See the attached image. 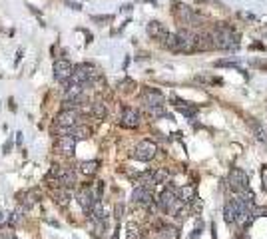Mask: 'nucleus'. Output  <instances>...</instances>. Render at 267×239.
Instances as JSON below:
<instances>
[{
  "label": "nucleus",
  "mask_w": 267,
  "mask_h": 239,
  "mask_svg": "<svg viewBox=\"0 0 267 239\" xmlns=\"http://www.w3.org/2000/svg\"><path fill=\"white\" fill-rule=\"evenodd\" d=\"M209 36H211V40H213V46L222 48V50H229V48H235V46L239 44L237 32H235L231 26H228V24H218Z\"/></svg>",
  "instance_id": "obj_1"
},
{
  "label": "nucleus",
  "mask_w": 267,
  "mask_h": 239,
  "mask_svg": "<svg viewBox=\"0 0 267 239\" xmlns=\"http://www.w3.org/2000/svg\"><path fill=\"white\" fill-rule=\"evenodd\" d=\"M228 185L233 189V191H245L247 185H249V177L243 170L239 168H231L229 173H228Z\"/></svg>",
  "instance_id": "obj_2"
},
{
  "label": "nucleus",
  "mask_w": 267,
  "mask_h": 239,
  "mask_svg": "<svg viewBox=\"0 0 267 239\" xmlns=\"http://www.w3.org/2000/svg\"><path fill=\"white\" fill-rule=\"evenodd\" d=\"M155 152H157V146H155V141L152 139H142L136 150H134V158L140 160V162H150L155 158Z\"/></svg>",
  "instance_id": "obj_3"
},
{
  "label": "nucleus",
  "mask_w": 267,
  "mask_h": 239,
  "mask_svg": "<svg viewBox=\"0 0 267 239\" xmlns=\"http://www.w3.org/2000/svg\"><path fill=\"white\" fill-rule=\"evenodd\" d=\"M78 122H80V112L78 110H62L54 120V128L68 130V128L78 126Z\"/></svg>",
  "instance_id": "obj_4"
},
{
  "label": "nucleus",
  "mask_w": 267,
  "mask_h": 239,
  "mask_svg": "<svg viewBox=\"0 0 267 239\" xmlns=\"http://www.w3.org/2000/svg\"><path fill=\"white\" fill-rule=\"evenodd\" d=\"M54 152L62 156H74L76 152V139L72 136H60L54 141Z\"/></svg>",
  "instance_id": "obj_5"
},
{
  "label": "nucleus",
  "mask_w": 267,
  "mask_h": 239,
  "mask_svg": "<svg viewBox=\"0 0 267 239\" xmlns=\"http://www.w3.org/2000/svg\"><path fill=\"white\" fill-rule=\"evenodd\" d=\"M142 100L146 104V108H157V106H166V98L162 92H157L153 88H146L142 94Z\"/></svg>",
  "instance_id": "obj_6"
},
{
  "label": "nucleus",
  "mask_w": 267,
  "mask_h": 239,
  "mask_svg": "<svg viewBox=\"0 0 267 239\" xmlns=\"http://www.w3.org/2000/svg\"><path fill=\"white\" fill-rule=\"evenodd\" d=\"M78 204H80V207L84 209V213H90V209L94 207V204L96 202H100L98 200V196L94 194V191L90 189V187H82L80 191H78Z\"/></svg>",
  "instance_id": "obj_7"
},
{
  "label": "nucleus",
  "mask_w": 267,
  "mask_h": 239,
  "mask_svg": "<svg viewBox=\"0 0 267 239\" xmlns=\"http://www.w3.org/2000/svg\"><path fill=\"white\" fill-rule=\"evenodd\" d=\"M72 70H74V66L68 62V60H56L54 62V78H56V82H68L70 80V76H72Z\"/></svg>",
  "instance_id": "obj_8"
},
{
  "label": "nucleus",
  "mask_w": 267,
  "mask_h": 239,
  "mask_svg": "<svg viewBox=\"0 0 267 239\" xmlns=\"http://www.w3.org/2000/svg\"><path fill=\"white\" fill-rule=\"evenodd\" d=\"M178 42H180V52H193L195 50V34L190 30H180Z\"/></svg>",
  "instance_id": "obj_9"
},
{
  "label": "nucleus",
  "mask_w": 267,
  "mask_h": 239,
  "mask_svg": "<svg viewBox=\"0 0 267 239\" xmlns=\"http://www.w3.org/2000/svg\"><path fill=\"white\" fill-rule=\"evenodd\" d=\"M176 18L182 22V24H195L199 18L197 14L193 12V8L186 6V4H176Z\"/></svg>",
  "instance_id": "obj_10"
},
{
  "label": "nucleus",
  "mask_w": 267,
  "mask_h": 239,
  "mask_svg": "<svg viewBox=\"0 0 267 239\" xmlns=\"http://www.w3.org/2000/svg\"><path fill=\"white\" fill-rule=\"evenodd\" d=\"M140 122H142V118H140V112H138V110H134V108H124L122 118H120V126H124V128H138Z\"/></svg>",
  "instance_id": "obj_11"
},
{
  "label": "nucleus",
  "mask_w": 267,
  "mask_h": 239,
  "mask_svg": "<svg viewBox=\"0 0 267 239\" xmlns=\"http://www.w3.org/2000/svg\"><path fill=\"white\" fill-rule=\"evenodd\" d=\"M132 202H134V204H142V205L152 204V191H150V187L138 185V187L132 191Z\"/></svg>",
  "instance_id": "obj_12"
},
{
  "label": "nucleus",
  "mask_w": 267,
  "mask_h": 239,
  "mask_svg": "<svg viewBox=\"0 0 267 239\" xmlns=\"http://www.w3.org/2000/svg\"><path fill=\"white\" fill-rule=\"evenodd\" d=\"M148 34H150L152 38H155V40H164L166 34H168V30H166V26H164L162 22L152 20V22L148 24Z\"/></svg>",
  "instance_id": "obj_13"
},
{
  "label": "nucleus",
  "mask_w": 267,
  "mask_h": 239,
  "mask_svg": "<svg viewBox=\"0 0 267 239\" xmlns=\"http://www.w3.org/2000/svg\"><path fill=\"white\" fill-rule=\"evenodd\" d=\"M224 219L228 223H235V219H237V202L235 200H231V202L226 204V207H224Z\"/></svg>",
  "instance_id": "obj_14"
},
{
  "label": "nucleus",
  "mask_w": 267,
  "mask_h": 239,
  "mask_svg": "<svg viewBox=\"0 0 267 239\" xmlns=\"http://www.w3.org/2000/svg\"><path fill=\"white\" fill-rule=\"evenodd\" d=\"M213 46V40L209 34H201V36H195V50H211Z\"/></svg>",
  "instance_id": "obj_15"
},
{
  "label": "nucleus",
  "mask_w": 267,
  "mask_h": 239,
  "mask_svg": "<svg viewBox=\"0 0 267 239\" xmlns=\"http://www.w3.org/2000/svg\"><path fill=\"white\" fill-rule=\"evenodd\" d=\"M176 102V110L180 112V114H184V116H188V118H193L195 116V106H191L190 102H184V100H174Z\"/></svg>",
  "instance_id": "obj_16"
},
{
  "label": "nucleus",
  "mask_w": 267,
  "mask_h": 239,
  "mask_svg": "<svg viewBox=\"0 0 267 239\" xmlns=\"http://www.w3.org/2000/svg\"><path fill=\"white\" fill-rule=\"evenodd\" d=\"M52 198L56 200L58 205H68V202H70V191L64 189V187H58V189L52 191Z\"/></svg>",
  "instance_id": "obj_17"
},
{
  "label": "nucleus",
  "mask_w": 267,
  "mask_h": 239,
  "mask_svg": "<svg viewBox=\"0 0 267 239\" xmlns=\"http://www.w3.org/2000/svg\"><path fill=\"white\" fill-rule=\"evenodd\" d=\"M164 46L172 52H180V42H178V34L174 32H168L166 38H164Z\"/></svg>",
  "instance_id": "obj_18"
},
{
  "label": "nucleus",
  "mask_w": 267,
  "mask_h": 239,
  "mask_svg": "<svg viewBox=\"0 0 267 239\" xmlns=\"http://www.w3.org/2000/svg\"><path fill=\"white\" fill-rule=\"evenodd\" d=\"M98 170H100V162H96V160H90V162H82L80 164V171L84 175H94Z\"/></svg>",
  "instance_id": "obj_19"
},
{
  "label": "nucleus",
  "mask_w": 267,
  "mask_h": 239,
  "mask_svg": "<svg viewBox=\"0 0 267 239\" xmlns=\"http://www.w3.org/2000/svg\"><path fill=\"white\" fill-rule=\"evenodd\" d=\"M90 110H92V114L96 116V120H104L106 116H108V110H106V104H104V102H94V104L90 106Z\"/></svg>",
  "instance_id": "obj_20"
},
{
  "label": "nucleus",
  "mask_w": 267,
  "mask_h": 239,
  "mask_svg": "<svg viewBox=\"0 0 267 239\" xmlns=\"http://www.w3.org/2000/svg\"><path fill=\"white\" fill-rule=\"evenodd\" d=\"M70 136H72L74 139H84V137L90 136V128H86V126H74V128L70 130Z\"/></svg>",
  "instance_id": "obj_21"
},
{
  "label": "nucleus",
  "mask_w": 267,
  "mask_h": 239,
  "mask_svg": "<svg viewBox=\"0 0 267 239\" xmlns=\"http://www.w3.org/2000/svg\"><path fill=\"white\" fill-rule=\"evenodd\" d=\"M162 237L164 239H180V229L176 225H164L162 227Z\"/></svg>",
  "instance_id": "obj_22"
},
{
  "label": "nucleus",
  "mask_w": 267,
  "mask_h": 239,
  "mask_svg": "<svg viewBox=\"0 0 267 239\" xmlns=\"http://www.w3.org/2000/svg\"><path fill=\"white\" fill-rule=\"evenodd\" d=\"M26 209L24 207H18V209H14L12 211V215L8 217V223H10V227H14V225H18L20 221H22V213H24Z\"/></svg>",
  "instance_id": "obj_23"
},
{
  "label": "nucleus",
  "mask_w": 267,
  "mask_h": 239,
  "mask_svg": "<svg viewBox=\"0 0 267 239\" xmlns=\"http://www.w3.org/2000/svg\"><path fill=\"white\" fill-rule=\"evenodd\" d=\"M195 82H205V84H222V78H213V76H195Z\"/></svg>",
  "instance_id": "obj_24"
},
{
  "label": "nucleus",
  "mask_w": 267,
  "mask_h": 239,
  "mask_svg": "<svg viewBox=\"0 0 267 239\" xmlns=\"http://www.w3.org/2000/svg\"><path fill=\"white\" fill-rule=\"evenodd\" d=\"M148 112H150L153 118H162V116H166V108H164V106H157V108H148Z\"/></svg>",
  "instance_id": "obj_25"
},
{
  "label": "nucleus",
  "mask_w": 267,
  "mask_h": 239,
  "mask_svg": "<svg viewBox=\"0 0 267 239\" xmlns=\"http://www.w3.org/2000/svg\"><path fill=\"white\" fill-rule=\"evenodd\" d=\"M216 66H229V68H237V64L233 60H218Z\"/></svg>",
  "instance_id": "obj_26"
},
{
  "label": "nucleus",
  "mask_w": 267,
  "mask_h": 239,
  "mask_svg": "<svg viewBox=\"0 0 267 239\" xmlns=\"http://www.w3.org/2000/svg\"><path fill=\"white\" fill-rule=\"evenodd\" d=\"M261 183H263V189L267 191V166L261 168Z\"/></svg>",
  "instance_id": "obj_27"
},
{
  "label": "nucleus",
  "mask_w": 267,
  "mask_h": 239,
  "mask_svg": "<svg viewBox=\"0 0 267 239\" xmlns=\"http://www.w3.org/2000/svg\"><path fill=\"white\" fill-rule=\"evenodd\" d=\"M114 16H92L94 22H110Z\"/></svg>",
  "instance_id": "obj_28"
},
{
  "label": "nucleus",
  "mask_w": 267,
  "mask_h": 239,
  "mask_svg": "<svg viewBox=\"0 0 267 239\" xmlns=\"http://www.w3.org/2000/svg\"><path fill=\"white\" fill-rule=\"evenodd\" d=\"M66 4H68V6H72L74 10H80V8H82V6H80V4H76V2H66Z\"/></svg>",
  "instance_id": "obj_29"
},
{
  "label": "nucleus",
  "mask_w": 267,
  "mask_h": 239,
  "mask_svg": "<svg viewBox=\"0 0 267 239\" xmlns=\"http://www.w3.org/2000/svg\"><path fill=\"white\" fill-rule=\"evenodd\" d=\"M12 148V141H6V146H4V154H8V150Z\"/></svg>",
  "instance_id": "obj_30"
},
{
  "label": "nucleus",
  "mask_w": 267,
  "mask_h": 239,
  "mask_svg": "<svg viewBox=\"0 0 267 239\" xmlns=\"http://www.w3.org/2000/svg\"><path fill=\"white\" fill-rule=\"evenodd\" d=\"M12 239H16V237H12Z\"/></svg>",
  "instance_id": "obj_31"
}]
</instances>
